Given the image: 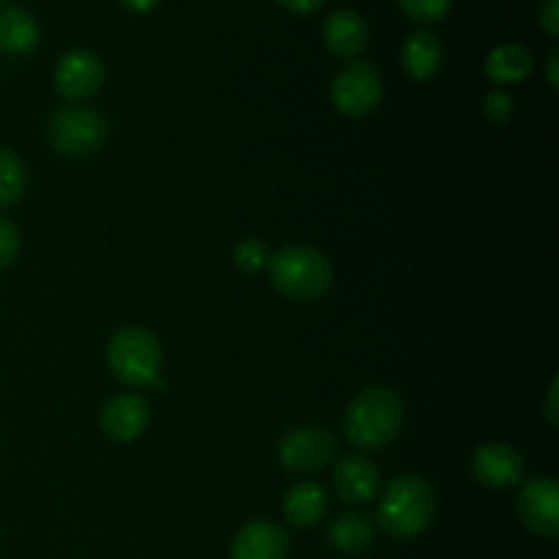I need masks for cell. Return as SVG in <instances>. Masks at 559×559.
Here are the masks:
<instances>
[{"mask_svg":"<svg viewBox=\"0 0 559 559\" xmlns=\"http://www.w3.org/2000/svg\"><path fill=\"white\" fill-rule=\"evenodd\" d=\"M404 418L407 409L393 388H369L347 404L344 437L360 451H380L402 435Z\"/></svg>","mask_w":559,"mask_h":559,"instance_id":"cell-1","label":"cell"},{"mask_svg":"<svg viewBox=\"0 0 559 559\" xmlns=\"http://www.w3.org/2000/svg\"><path fill=\"white\" fill-rule=\"evenodd\" d=\"M437 516V495L420 475H399L385 486L377 522L391 538H418Z\"/></svg>","mask_w":559,"mask_h":559,"instance_id":"cell-2","label":"cell"},{"mask_svg":"<svg viewBox=\"0 0 559 559\" xmlns=\"http://www.w3.org/2000/svg\"><path fill=\"white\" fill-rule=\"evenodd\" d=\"M271 284L293 300H317L331 289L333 265L320 249L311 246H287L267 262Z\"/></svg>","mask_w":559,"mask_h":559,"instance_id":"cell-3","label":"cell"},{"mask_svg":"<svg viewBox=\"0 0 559 559\" xmlns=\"http://www.w3.org/2000/svg\"><path fill=\"white\" fill-rule=\"evenodd\" d=\"M162 344L145 328H120L107 344V364L112 374L129 388H153L162 377Z\"/></svg>","mask_w":559,"mask_h":559,"instance_id":"cell-4","label":"cell"},{"mask_svg":"<svg viewBox=\"0 0 559 559\" xmlns=\"http://www.w3.org/2000/svg\"><path fill=\"white\" fill-rule=\"evenodd\" d=\"M107 120L96 109L80 104L55 109L47 126L49 142L63 156H91L107 142Z\"/></svg>","mask_w":559,"mask_h":559,"instance_id":"cell-5","label":"cell"},{"mask_svg":"<svg viewBox=\"0 0 559 559\" xmlns=\"http://www.w3.org/2000/svg\"><path fill=\"white\" fill-rule=\"evenodd\" d=\"M382 74L369 60H353L336 74L331 85L333 107L347 118H366L382 102Z\"/></svg>","mask_w":559,"mask_h":559,"instance_id":"cell-6","label":"cell"},{"mask_svg":"<svg viewBox=\"0 0 559 559\" xmlns=\"http://www.w3.org/2000/svg\"><path fill=\"white\" fill-rule=\"evenodd\" d=\"M336 456V440L331 431L317 429V426H295L278 442V462L289 473H317L328 467Z\"/></svg>","mask_w":559,"mask_h":559,"instance_id":"cell-7","label":"cell"},{"mask_svg":"<svg viewBox=\"0 0 559 559\" xmlns=\"http://www.w3.org/2000/svg\"><path fill=\"white\" fill-rule=\"evenodd\" d=\"M107 80V66L91 49H69L55 66V91L66 102H85L96 96Z\"/></svg>","mask_w":559,"mask_h":559,"instance_id":"cell-8","label":"cell"},{"mask_svg":"<svg viewBox=\"0 0 559 559\" xmlns=\"http://www.w3.org/2000/svg\"><path fill=\"white\" fill-rule=\"evenodd\" d=\"M519 519L524 527L540 538L559 535V486L551 478H533L524 484L516 500Z\"/></svg>","mask_w":559,"mask_h":559,"instance_id":"cell-9","label":"cell"},{"mask_svg":"<svg viewBox=\"0 0 559 559\" xmlns=\"http://www.w3.org/2000/svg\"><path fill=\"white\" fill-rule=\"evenodd\" d=\"M473 478L486 489H508L524 480V456L506 442H486L473 453Z\"/></svg>","mask_w":559,"mask_h":559,"instance_id":"cell-10","label":"cell"},{"mask_svg":"<svg viewBox=\"0 0 559 559\" xmlns=\"http://www.w3.org/2000/svg\"><path fill=\"white\" fill-rule=\"evenodd\" d=\"M151 424V404L140 393H120L104 404L98 426L112 442H134Z\"/></svg>","mask_w":559,"mask_h":559,"instance_id":"cell-11","label":"cell"},{"mask_svg":"<svg viewBox=\"0 0 559 559\" xmlns=\"http://www.w3.org/2000/svg\"><path fill=\"white\" fill-rule=\"evenodd\" d=\"M289 535L276 522L257 519L249 522L233 540L229 557L233 559H287Z\"/></svg>","mask_w":559,"mask_h":559,"instance_id":"cell-12","label":"cell"},{"mask_svg":"<svg viewBox=\"0 0 559 559\" xmlns=\"http://www.w3.org/2000/svg\"><path fill=\"white\" fill-rule=\"evenodd\" d=\"M333 486L347 506H366L380 495V469L371 459L347 456L333 473Z\"/></svg>","mask_w":559,"mask_h":559,"instance_id":"cell-13","label":"cell"},{"mask_svg":"<svg viewBox=\"0 0 559 559\" xmlns=\"http://www.w3.org/2000/svg\"><path fill=\"white\" fill-rule=\"evenodd\" d=\"M322 41L336 58H358L369 44V25L353 9H338L322 25Z\"/></svg>","mask_w":559,"mask_h":559,"instance_id":"cell-14","label":"cell"},{"mask_svg":"<svg viewBox=\"0 0 559 559\" xmlns=\"http://www.w3.org/2000/svg\"><path fill=\"white\" fill-rule=\"evenodd\" d=\"M442 63H445V47L437 33L418 31L404 41L402 69L407 71L409 80L429 82L431 76L440 74Z\"/></svg>","mask_w":559,"mask_h":559,"instance_id":"cell-15","label":"cell"},{"mask_svg":"<svg viewBox=\"0 0 559 559\" xmlns=\"http://www.w3.org/2000/svg\"><path fill=\"white\" fill-rule=\"evenodd\" d=\"M38 22L31 11L20 5H5L0 9V52L11 58H25L38 47Z\"/></svg>","mask_w":559,"mask_h":559,"instance_id":"cell-16","label":"cell"},{"mask_svg":"<svg viewBox=\"0 0 559 559\" xmlns=\"http://www.w3.org/2000/svg\"><path fill=\"white\" fill-rule=\"evenodd\" d=\"M328 511V495L320 484H311V480H304V484H295L293 489L284 497V516L293 527L306 530L314 527Z\"/></svg>","mask_w":559,"mask_h":559,"instance_id":"cell-17","label":"cell"},{"mask_svg":"<svg viewBox=\"0 0 559 559\" xmlns=\"http://www.w3.org/2000/svg\"><path fill=\"white\" fill-rule=\"evenodd\" d=\"M533 74V55L524 44H500L486 58V76L495 85H516Z\"/></svg>","mask_w":559,"mask_h":559,"instance_id":"cell-18","label":"cell"},{"mask_svg":"<svg viewBox=\"0 0 559 559\" xmlns=\"http://www.w3.org/2000/svg\"><path fill=\"white\" fill-rule=\"evenodd\" d=\"M374 535L377 530L371 519L360 516V513H344L331 524L328 538H331L333 549L342 551V555H360L374 544Z\"/></svg>","mask_w":559,"mask_h":559,"instance_id":"cell-19","label":"cell"},{"mask_svg":"<svg viewBox=\"0 0 559 559\" xmlns=\"http://www.w3.org/2000/svg\"><path fill=\"white\" fill-rule=\"evenodd\" d=\"M25 186L27 173L22 158L9 147H0V211L20 202V197L25 194Z\"/></svg>","mask_w":559,"mask_h":559,"instance_id":"cell-20","label":"cell"},{"mask_svg":"<svg viewBox=\"0 0 559 559\" xmlns=\"http://www.w3.org/2000/svg\"><path fill=\"white\" fill-rule=\"evenodd\" d=\"M453 0H399L404 14L409 20L420 22V25H435V22L445 20L448 11H451Z\"/></svg>","mask_w":559,"mask_h":559,"instance_id":"cell-21","label":"cell"},{"mask_svg":"<svg viewBox=\"0 0 559 559\" xmlns=\"http://www.w3.org/2000/svg\"><path fill=\"white\" fill-rule=\"evenodd\" d=\"M233 257H235V265H238L243 273H249V276L265 271L267 262H271V254H267L265 243H262V240H257V238L240 240Z\"/></svg>","mask_w":559,"mask_h":559,"instance_id":"cell-22","label":"cell"},{"mask_svg":"<svg viewBox=\"0 0 559 559\" xmlns=\"http://www.w3.org/2000/svg\"><path fill=\"white\" fill-rule=\"evenodd\" d=\"M484 112L491 123L506 126L513 118V98L506 91H489L484 98Z\"/></svg>","mask_w":559,"mask_h":559,"instance_id":"cell-23","label":"cell"},{"mask_svg":"<svg viewBox=\"0 0 559 559\" xmlns=\"http://www.w3.org/2000/svg\"><path fill=\"white\" fill-rule=\"evenodd\" d=\"M16 254H20V233L9 218L0 216V271L14 265Z\"/></svg>","mask_w":559,"mask_h":559,"instance_id":"cell-24","label":"cell"},{"mask_svg":"<svg viewBox=\"0 0 559 559\" xmlns=\"http://www.w3.org/2000/svg\"><path fill=\"white\" fill-rule=\"evenodd\" d=\"M538 20L544 25V31L549 33L551 38L559 36V0H544L538 11Z\"/></svg>","mask_w":559,"mask_h":559,"instance_id":"cell-25","label":"cell"},{"mask_svg":"<svg viewBox=\"0 0 559 559\" xmlns=\"http://www.w3.org/2000/svg\"><path fill=\"white\" fill-rule=\"evenodd\" d=\"M282 9L293 11V14H300V16H309V14H317V11L325 5V0H276Z\"/></svg>","mask_w":559,"mask_h":559,"instance_id":"cell-26","label":"cell"},{"mask_svg":"<svg viewBox=\"0 0 559 559\" xmlns=\"http://www.w3.org/2000/svg\"><path fill=\"white\" fill-rule=\"evenodd\" d=\"M118 3L123 5V9L134 11V14H147V11L156 9V5L162 3V0H118Z\"/></svg>","mask_w":559,"mask_h":559,"instance_id":"cell-27","label":"cell"},{"mask_svg":"<svg viewBox=\"0 0 559 559\" xmlns=\"http://www.w3.org/2000/svg\"><path fill=\"white\" fill-rule=\"evenodd\" d=\"M546 418L551 426H557V380L549 388V402H546Z\"/></svg>","mask_w":559,"mask_h":559,"instance_id":"cell-28","label":"cell"},{"mask_svg":"<svg viewBox=\"0 0 559 559\" xmlns=\"http://www.w3.org/2000/svg\"><path fill=\"white\" fill-rule=\"evenodd\" d=\"M557 60H559V49H551L549 52V60H546V74H549V85L559 87V80H557Z\"/></svg>","mask_w":559,"mask_h":559,"instance_id":"cell-29","label":"cell"},{"mask_svg":"<svg viewBox=\"0 0 559 559\" xmlns=\"http://www.w3.org/2000/svg\"><path fill=\"white\" fill-rule=\"evenodd\" d=\"M0 3H5V0H0Z\"/></svg>","mask_w":559,"mask_h":559,"instance_id":"cell-30","label":"cell"}]
</instances>
